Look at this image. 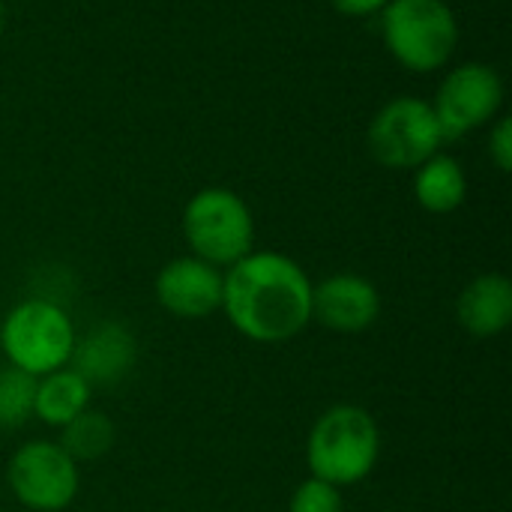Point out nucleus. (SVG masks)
I'll return each mask as SVG.
<instances>
[{
    "label": "nucleus",
    "instance_id": "obj_1",
    "mask_svg": "<svg viewBox=\"0 0 512 512\" xmlns=\"http://www.w3.org/2000/svg\"><path fill=\"white\" fill-rule=\"evenodd\" d=\"M222 312L246 339L279 345L309 327L312 282L282 252H249L225 270Z\"/></svg>",
    "mask_w": 512,
    "mask_h": 512
},
{
    "label": "nucleus",
    "instance_id": "obj_2",
    "mask_svg": "<svg viewBox=\"0 0 512 512\" xmlns=\"http://www.w3.org/2000/svg\"><path fill=\"white\" fill-rule=\"evenodd\" d=\"M378 456L381 429L375 417L360 405L327 408L306 438L309 477H318L336 489L366 480L375 471Z\"/></svg>",
    "mask_w": 512,
    "mask_h": 512
},
{
    "label": "nucleus",
    "instance_id": "obj_3",
    "mask_svg": "<svg viewBox=\"0 0 512 512\" xmlns=\"http://www.w3.org/2000/svg\"><path fill=\"white\" fill-rule=\"evenodd\" d=\"M387 51L414 72L441 69L459 42V24L444 0H390L381 9Z\"/></svg>",
    "mask_w": 512,
    "mask_h": 512
},
{
    "label": "nucleus",
    "instance_id": "obj_4",
    "mask_svg": "<svg viewBox=\"0 0 512 512\" xmlns=\"http://www.w3.org/2000/svg\"><path fill=\"white\" fill-rule=\"evenodd\" d=\"M183 237L195 258L213 267H231L252 252L255 222L249 204L222 186L201 189L183 210Z\"/></svg>",
    "mask_w": 512,
    "mask_h": 512
},
{
    "label": "nucleus",
    "instance_id": "obj_5",
    "mask_svg": "<svg viewBox=\"0 0 512 512\" xmlns=\"http://www.w3.org/2000/svg\"><path fill=\"white\" fill-rule=\"evenodd\" d=\"M75 339L69 315L51 300H24L0 324V348L9 366L33 378L69 366Z\"/></svg>",
    "mask_w": 512,
    "mask_h": 512
},
{
    "label": "nucleus",
    "instance_id": "obj_6",
    "mask_svg": "<svg viewBox=\"0 0 512 512\" xmlns=\"http://www.w3.org/2000/svg\"><path fill=\"white\" fill-rule=\"evenodd\" d=\"M6 483L21 507L33 512H63L78 495V462L57 441H30L15 450Z\"/></svg>",
    "mask_w": 512,
    "mask_h": 512
},
{
    "label": "nucleus",
    "instance_id": "obj_7",
    "mask_svg": "<svg viewBox=\"0 0 512 512\" xmlns=\"http://www.w3.org/2000/svg\"><path fill=\"white\" fill-rule=\"evenodd\" d=\"M444 144L429 102L402 96L387 102L369 126V150L384 168H420Z\"/></svg>",
    "mask_w": 512,
    "mask_h": 512
},
{
    "label": "nucleus",
    "instance_id": "obj_8",
    "mask_svg": "<svg viewBox=\"0 0 512 512\" xmlns=\"http://www.w3.org/2000/svg\"><path fill=\"white\" fill-rule=\"evenodd\" d=\"M504 102V81L489 63H462L438 87L432 111L438 117L444 141H456L465 132L489 123Z\"/></svg>",
    "mask_w": 512,
    "mask_h": 512
},
{
    "label": "nucleus",
    "instance_id": "obj_9",
    "mask_svg": "<svg viewBox=\"0 0 512 512\" xmlns=\"http://www.w3.org/2000/svg\"><path fill=\"white\" fill-rule=\"evenodd\" d=\"M225 273L195 255L168 261L156 276L159 306L183 321H201L222 309Z\"/></svg>",
    "mask_w": 512,
    "mask_h": 512
},
{
    "label": "nucleus",
    "instance_id": "obj_10",
    "mask_svg": "<svg viewBox=\"0 0 512 512\" xmlns=\"http://www.w3.org/2000/svg\"><path fill=\"white\" fill-rule=\"evenodd\" d=\"M381 315L378 288L357 273H333L312 285V321L336 333H363Z\"/></svg>",
    "mask_w": 512,
    "mask_h": 512
},
{
    "label": "nucleus",
    "instance_id": "obj_11",
    "mask_svg": "<svg viewBox=\"0 0 512 512\" xmlns=\"http://www.w3.org/2000/svg\"><path fill=\"white\" fill-rule=\"evenodd\" d=\"M135 354V336L123 324L108 321L75 339L69 369L78 372L90 387H111L132 372Z\"/></svg>",
    "mask_w": 512,
    "mask_h": 512
},
{
    "label": "nucleus",
    "instance_id": "obj_12",
    "mask_svg": "<svg viewBox=\"0 0 512 512\" xmlns=\"http://www.w3.org/2000/svg\"><path fill=\"white\" fill-rule=\"evenodd\" d=\"M459 324L480 339L498 336L512 321V282L504 273H483L456 300Z\"/></svg>",
    "mask_w": 512,
    "mask_h": 512
},
{
    "label": "nucleus",
    "instance_id": "obj_13",
    "mask_svg": "<svg viewBox=\"0 0 512 512\" xmlns=\"http://www.w3.org/2000/svg\"><path fill=\"white\" fill-rule=\"evenodd\" d=\"M93 387L72 372L69 366L54 369L42 378H36V396H33V417H39L51 429H63L78 414L90 408Z\"/></svg>",
    "mask_w": 512,
    "mask_h": 512
},
{
    "label": "nucleus",
    "instance_id": "obj_14",
    "mask_svg": "<svg viewBox=\"0 0 512 512\" xmlns=\"http://www.w3.org/2000/svg\"><path fill=\"white\" fill-rule=\"evenodd\" d=\"M414 195L417 204L429 213H453L468 195V177L453 156L435 153L417 168Z\"/></svg>",
    "mask_w": 512,
    "mask_h": 512
},
{
    "label": "nucleus",
    "instance_id": "obj_15",
    "mask_svg": "<svg viewBox=\"0 0 512 512\" xmlns=\"http://www.w3.org/2000/svg\"><path fill=\"white\" fill-rule=\"evenodd\" d=\"M78 465L81 462H93L102 459L111 447H114V423L99 414V411H84L78 414L72 423H66L60 429V441H57Z\"/></svg>",
    "mask_w": 512,
    "mask_h": 512
},
{
    "label": "nucleus",
    "instance_id": "obj_16",
    "mask_svg": "<svg viewBox=\"0 0 512 512\" xmlns=\"http://www.w3.org/2000/svg\"><path fill=\"white\" fill-rule=\"evenodd\" d=\"M33 396H36V378L6 366L0 369V429L12 432L21 429L33 417Z\"/></svg>",
    "mask_w": 512,
    "mask_h": 512
},
{
    "label": "nucleus",
    "instance_id": "obj_17",
    "mask_svg": "<svg viewBox=\"0 0 512 512\" xmlns=\"http://www.w3.org/2000/svg\"><path fill=\"white\" fill-rule=\"evenodd\" d=\"M345 510V501H342V489L318 480V477H309L303 480L291 501H288V512H342Z\"/></svg>",
    "mask_w": 512,
    "mask_h": 512
},
{
    "label": "nucleus",
    "instance_id": "obj_18",
    "mask_svg": "<svg viewBox=\"0 0 512 512\" xmlns=\"http://www.w3.org/2000/svg\"><path fill=\"white\" fill-rule=\"evenodd\" d=\"M489 156L501 171L512 168V123L510 117H501L495 129L489 132Z\"/></svg>",
    "mask_w": 512,
    "mask_h": 512
},
{
    "label": "nucleus",
    "instance_id": "obj_19",
    "mask_svg": "<svg viewBox=\"0 0 512 512\" xmlns=\"http://www.w3.org/2000/svg\"><path fill=\"white\" fill-rule=\"evenodd\" d=\"M330 3H333V9L342 12V15H357V18H363V15L381 12L390 0H330Z\"/></svg>",
    "mask_w": 512,
    "mask_h": 512
}]
</instances>
